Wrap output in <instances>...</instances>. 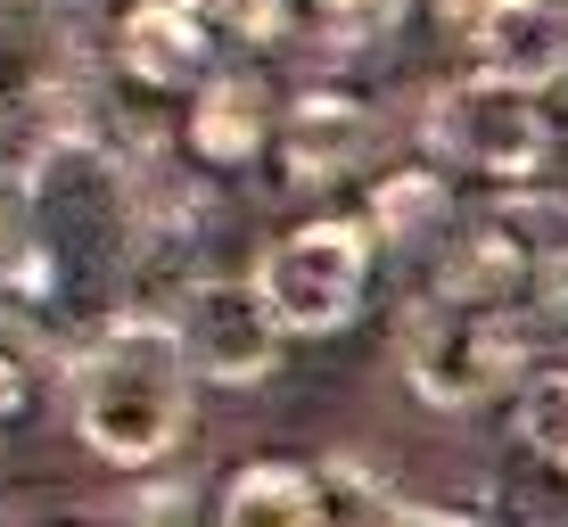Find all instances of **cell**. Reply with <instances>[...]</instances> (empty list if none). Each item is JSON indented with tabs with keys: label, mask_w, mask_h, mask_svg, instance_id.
<instances>
[{
	"label": "cell",
	"mask_w": 568,
	"mask_h": 527,
	"mask_svg": "<svg viewBox=\"0 0 568 527\" xmlns=\"http://www.w3.org/2000/svg\"><path fill=\"white\" fill-rule=\"evenodd\" d=\"M190 404H199V371L182 363L173 322L108 314L67 363L74 437L108 470H156V462H173V445L190 437Z\"/></svg>",
	"instance_id": "cell-1"
},
{
	"label": "cell",
	"mask_w": 568,
	"mask_h": 527,
	"mask_svg": "<svg viewBox=\"0 0 568 527\" xmlns=\"http://www.w3.org/2000/svg\"><path fill=\"white\" fill-rule=\"evenodd\" d=\"M371 223L355 214H313V223L281 231L256 256L247 288L264 297V314L281 322V338H329L355 322L363 288H371Z\"/></svg>",
	"instance_id": "cell-2"
},
{
	"label": "cell",
	"mask_w": 568,
	"mask_h": 527,
	"mask_svg": "<svg viewBox=\"0 0 568 527\" xmlns=\"http://www.w3.org/2000/svg\"><path fill=\"white\" fill-rule=\"evenodd\" d=\"M420 141L437 149V165L478 173V182H536V173L552 165V115L519 83L462 74V83H445L437 100H428Z\"/></svg>",
	"instance_id": "cell-3"
},
{
	"label": "cell",
	"mask_w": 568,
	"mask_h": 527,
	"mask_svg": "<svg viewBox=\"0 0 568 527\" xmlns=\"http://www.w3.org/2000/svg\"><path fill=\"white\" fill-rule=\"evenodd\" d=\"M519 363V322L503 314H469V305H445V297H420L404 314V379H413L420 404H462L495 396Z\"/></svg>",
	"instance_id": "cell-4"
},
{
	"label": "cell",
	"mask_w": 568,
	"mask_h": 527,
	"mask_svg": "<svg viewBox=\"0 0 568 527\" xmlns=\"http://www.w3.org/2000/svg\"><path fill=\"white\" fill-rule=\"evenodd\" d=\"M173 338H182V363L199 371V387H264L288 346L256 288L214 281V272H199V288L173 305Z\"/></svg>",
	"instance_id": "cell-5"
},
{
	"label": "cell",
	"mask_w": 568,
	"mask_h": 527,
	"mask_svg": "<svg viewBox=\"0 0 568 527\" xmlns=\"http://www.w3.org/2000/svg\"><path fill=\"white\" fill-rule=\"evenodd\" d=\"M115 74H124L132 91H199L214 67V50H223V26H214V0H132L124 17H115Z\"/></svg>",
	"instance_id": "cell-6"
},
{
	"label": "cell",
	"mask_w": 568,
	"mask_h": 527,
	"mask_svg": "<svg viewBox=\"0 0 568 527\" xmlns=\"http://www.w3.org/2000/svg\"><path fill=\"white\" fill-rule=\"evenodd\" d=\"M371 141H379V108L346 83H305L297 100L281 108V132H272V165H281V190H329L346 182Z\"/></svg>",
	"instance_id": "cell-7"
},
{
	"label": "cell",
	"mask_w": 568,
	"mask_h": 527,
	"mask_svg": "<svg viewBox=\"0 0 568 527\" xmlns=\"http://www.w3.org/2000/svg\"><path fill=\"white\" fill-rule=\"evenodd\" d=\"M272 132H281V100H272V83L256 67H223V74H206V83L190 91V115H182L190 165L240 173V165L272 158Z\"/></svg>",
	"instance_id": "cell-8"
},
{
	"label": "cell",
	"mask_w": 568,
	"mask_h": 527,
	"mask_svg": "<svg viewBox=\"0 0 568 527\" xmlns=\"http://www.w3.org/2000/svg\"><path fill=\"white\" fill-rule=\"evenodd\" d=\"M469 50H478V74L544 91L568 74V9L560 0H495V17L469 33Z\"/></svg>",
	"instance_id": "cell-9"
},
{
	"label": "cell",
	"mask_w": 568,
	"mask_h": 527,
	"mask_svg": "<svg viewBox=\"0 0 568 527\" xmlns=\"http://www.w3.org/2000/svg\"><path fill=\"white\" fill-rule=\"evenodd\" d=\"M214 527H329V495L297 462H247L214 495Z\"/></svg>",
	"instance_id": "cell-10"
},
{
	"label": "cell",
	"mask_w": 568,
	"mask_h": 527,
	"mask_svg": "<svg viewBox=\"0 0 568 527\" xmlns=\"http://www.w3.org/2000/svg\"><path fill=\"white\" fill-rule=\"evenodd\" d=\"M445 223V182L437 173H387L379 190H371V240H420V231Z\"/></svg>",
	"instance_id": "cell-11"
},
{
	"label": "cell",
	"mask_w": 568,
	"mask_h": 527,
	"mask_svg": "<svg viewBox=\"0 0 568 527\" xmlns=\"http://www.w3.org/2000/svg\"><path fill=\"white\" fill-rule=\"evenodd\" d=\"M519 445L536 462H552V470H568V371H544V379L519 387Z\"/></svg>",
	"instance_id": "cell-12"
},
{
	"label": "cell",
	"mask_w": 568,
	"mask_h": 527,
	"mask_svg": "<svg viewBox=\"0 0 568 527\" xmlns=\"http://www.w3.org/2000/svg\"><path fill=\"white\" fill-rule=\"evenodd\" d=\"M33 404H42V355L26 346V330L0 314V437L17 420H33Z\"/></svg>",
	"instance_id": "cell-13"
},
{
	"label": "cell",
	"mask_w": 568,
	"mask_h": 527,
	"mask_svg": "<svg viewBox=\"0 0 568 527\" xmlns=\"http://www.w3.org/2000/svg\"><path fill=\"white\" fill-rule=\"evenodd\" d=\"M214 26H223L240 50H272V42H288V26H297V0H214Z\"/></svg>",
	"instance_id": "cell-14"
},
{
	"label": "cell",
	"mask_w": 568,
	"mask_h": 527,
	"mask_svg": "<svg viewBox=\"0 0 568 527\" xmlns=\"http://www.w3.org/2000/svg\"><path fill=\"white\" fill-rule=\"evenodd\" d=\"M428 9H437V26L454 33V42L469 50V33L486 26V17H495V0H428Z\"/></svg>",
	"instance_id": "cell-15"
},
{
	"label": "cell",
	"mask_w": 568,
	"mask_h": 527,
	"mask_svg": "<svg viewBox=\"0 0 568 527\" xmlns=\"http://www.w3.org/2000/svg\"><path fill=\"white\" fill-rule=\"evenodd\" d=\"M379 527H486V519H462V511H437V503H396Z\"/></svg>",
	"instance_id": "cell-16"
},
{
	"label": "cell",
	"mask_w": 568,
	"mask_h": 527,
	"mask_svg": "<svg viewBox=\"0 0 568 527\" xmlns=\"http://www.w3.org/2000/svg\"><path fill=\"white\" fill-rule=\"evenodd\" d=\"M50 9H115V17H124L132 0H50Z\"/></svg>",
	"instance_id": "cell-17"
},
{
	"label": "cell",
	"mask_w": 568,
	"mask_h": 527,
	"mask_svg": "<svg viewBox=\"0 0 568 527\" xmlns=\"http://www.w3.org/2000/svg\"><path fill=\"white\" fill-rule=\"evenodd\" d=\"M0 132H9V91H0Z\"/></svg>",
	"instance_id": "cell-18"
}]
</instances>
